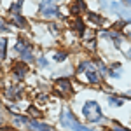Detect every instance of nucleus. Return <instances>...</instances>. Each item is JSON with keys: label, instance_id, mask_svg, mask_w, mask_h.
<instances>
[{"label": "nucleus", "instance_id": "16", "mask_svg": "<svg viewBox=\"0 0 131 131\" xmlns=\"http://www.w3.org/2000/svg\"><path fill=\"white\" fill-rule=\"evenodd\" d=\"M21 4H23V0H19V2H16V4H14V5L10 7V12H12V14H18V12L21 10Z\"/></svg>", "mask_w": 131, "mask_h": 131}, {"label": "nucleus", "instance_id": "22", "mask_svg": "<svg viewBox=\"0 0 131 131\" xmlns=\"http://www.w3.org/2000/svg\"><path fill=\"white\" fill-rule=\"evenodd\" d=\"M126 2V5H131V0H124Z\"/></svg>", "mask_w": 131, "mask_h": 131}, {"label": "nucleus", "instance_id": "23", "mask_svg": "<svg viewBox=\"0 0 131 131\" xmlns=\"http://www.w3.org/2000/svg\"><path fill=\"white\" fill-rule=\"evenodd\" d=\"M129 37H131V33H129Z\"/></svg>", "mask_w": 131, "mask_h": 131}, {"label": "nucleus", "instance_id": "6", "mask_svg": "<svg viewBox=\"0 0 131 131\" xmlns=\"http://www.w3.org/2000/svg\"><path fill=\"white\" fill-rule=\"evenodd\" d=\"M101 7L110 12H119L121 10V5H122V0H100Z\"/></svg>", "mask_w": 131, "mask_h": 131}, {"label": "nucleus", "instance_id": "11", "mask_svg": "<svg viewBox=\"0 0 131 131\" xmlns=\"http://www.w3.org/2000/svg\"><path fill=\"white\" fill-rule=\"evenodd\" d=\"M12 23H14L16 26H21V28L26 26V21H25V18H21V16H14V18H12Z\"/></svg>", "mask_w": 131, "mask_h": 131}, {"label": "nucleus", "instance_id": "13", "mask_svg": "<svg viewBox=\"0 0 131 131\" xmlns=\"http://www.w3.org/2000/svg\"><path fill=\"white\" fill-rule=\"evenodd\" d=\"M108 101H110L112 107H121L122 103H124V101H122V98H115V96H110V98H108Z\"/></svg>", "mask_w": 131, "mask_h": 131}, {"label": "nucleus", "instance_id": "9", "mask_svg": "<svg viewBox=\"0 0 131 131\" xmlns=\"http://www.w3.org/2000/svg\"><path fill=\"white\" fill-rule=\"evenodd\" d=\"M28 72V67H26V63H19V65H16L14 67V73H16V77H25V73Z\"/></svg>", "mask_w": 131, "mask_h": 131}, {"label": "nucleus", "instance_id": "21", "mask_svg": "<svg viewBox=\"0 0 131 131\" xmlns=\"http://www.w3.org/2000/svg\"><path fill=\"white\" fill-rule=\"evenodd\" d=\"M0 131H14V129H10V128H2Z\"/></svg>", "mask_w": 131, "mask_h": 131}, {"label": "nucleus", "instance_id": "18", "mask_svg": "<svg viewBox=\"0 0 131 131\" xmlns=\"http://www.w3.org/2000/svg\"><path fill=\"white\" fill-rule=\"evenodd\" d=\"M39 65H40V67H46V65H47L46 58H40V60H39Z\"/></svg>", "mask_w": 131, "mask_h": 131}, {"label": "nucleus", "instance_id": "2", "mask_svg": "<svg viewBox=\"0 0 131 131\" xmlns=\"http://www.w3.org/2000/svg\"><path fill=\"white\" fill-rule=\"evenodd\" d=\"M82 112H84L86 119L89 122H100L101 121V110H100V105L96 101H88L84 105Z\"/></svg>", "mask_w": 131, "mask_h": 131}, {"label": "nucleus", "instance_id": "17", "mask_svg": "<svg viewBox=\"0 0 131 131\" xmlns=\"http://www.w3.org/2000/svg\"><path fill=\"white\" fill-rule=\"evenodd\" d=\"M65 58H67L65 52H56V54H54V60H56V61H63Z\"/></svg>", "mask_w": 131, "mask_h": 131}, {"label": "nucleus", "instance_id": "7", "mask_svg": "<svg viewBox=\"0 0 131 131\" xmlns=\"http://www.w3.org/2000/svg\"><path fill=\"white\" fill-rule=\"evenodd\" d=\"M56 88H58L61 93H65V94L72 93V84H70L68 79H58V81H56Z\"/></svg>", "mask_w": 131, "mask_h": 131}, {"label": "nucleus", "instance_id": "10", "mask_svg": "<svg viewBox=\"0 0 131 131\" xmlns=\"http://www.w3.org/2000/svg\"><path fill=\"white\" fill-rule=\"evenodd\" d=\"M82 10H86L84 0H75V2H73V5H72V12H73V14H81Z\"/></svg>", "mask_w": 131, "mask_h": 131}, {"label": "nucleus", "instance_id": "12", "mask_svg": "<svg viewBox=\"0 0 131 131\" xmlns=\"http://www.w3.org/2000/svg\"><path fill=\"white\" fill-rule=\"evenodd\" d=\"M5 47H7V40L2 39V40H0V60L5 58Z\"/></svg>", "mask_w": 131, "mask_h": 131}, {"label": "nucleus", "instance_id": "4", "mask_svg": "<svg viewBox=\"0 0 131 131\" xmlns=\"http://www.w3.org/2000/svg\"><path fill=\"white\" fill-rule=\"evenodd\" d=\"M16 51L19 52V58L23 61H33V52H31V47L26 46L23 40H18L16 44Z\"/></svg>", "mask_w": 131, "mask_h": 131}, {"label": "nucleus", "instance_id": "20", "mask_svg": "<svg viewBox=\"0 0 131 131\" xmlns=\"http://www.w3.org/2000/svg\"><path fill=\"white\" fill-rule=\"evenodd\" d=\"M114 131H129V129H126V128H122V126H115Z\"/></svg>", "mask_w": 131, "mask_h": 131}, {"label": "nucleus", "instance_id": "8", "mask_svg": "<svg viewBox=\"0 0 131 131\" xmlns=\"http://www.w3.org/2000/svg\"><path fill=\"white\" fill-rule=\"evenodd\" d=\"M28 126L33 131H52L51 126H46V124H40V122H33V121H28Z\"/></svg>", "mask_w": 131, "mask_h": 131}, {"label": "nucleus", "instance_id": "1", "mask_svg": "<svg viewBox=\"0 0 131 131\" xmlns=\"http://www.w3.org/2000/svg\"><path fill=\"white\" fill-rule=\"evenodd\" d=\"M61 124L65 128H70L73 131H93L89 128H86V126H82L81 122H77V119L73 117V114L70 110H63V114H61Z\"/></svg>", "mask_w": 131, "mask_h": 131}, {"label": "nucleus", "instance_id": "14", "mask_svg": "<svg viewBox=\"0 0 131 131\" xmlns=\"http://www.w3.org/2000/svg\"><path fill=\"white\" fill-rule=\"evenodd\" d=\"M88 18H89L93 23H96V25H101V23H103V21H101V18L98 16V14H94V12H89V14H88Z\"/></svg>", "mask_w": 131, "mask_h": 131}, {"label": "nucleus", "instance_id": "15", "mask_svg": "<svg viewBox=\"0 0 131 131\" xmlns=\"http://www.w3.org/2000/svg\"><path fill=\"white\" fill-rule=\"evenodd\" d=\"M110 75H112V77H121V65H114V67H112Z\"/></svg>", "mask_w": 131, "mask_h": 131}, {"label": "nucleus", "instance_id": "19", "mask_svg": "<svg viewBox=\"0 0 131 131\" xmlns=\"http://www.w3.org/2000/svg\"><path fill=\"white\" fill-rule=\"evenodd\" d=\"M0 31H7V25L5 23H0Z\"/></svg>", "mask_w": 131, "mask_h": 131}, {"label": "nucleus", "instance_id": "3", "mask_svg": "<svg viewBox=\"0 0 131 131\" xmlns=\"http://www.w3.org/2000/svg\"><path fill=\"white\" fill-rule=\"evenodd\" d=\"M79 72H86V79H88L89 84H98L100 82V75H98L96 68L91 65L89 61H84L81 65V68H79Z\"/></svg>", "mask_w": 131, "mask_h": 131}, {"label": "nucleus", "instance_id": "5", "mask_svg": "<svg viewBox=\"0 0 131 131\" xmlns=\"http://www.w3.org/2000/svg\"><path fill=\"white\" fill-rule=\"evenodd\" d=\"M40 14L44 18H56L60 16V10L56 4H40Z\"/></svg>", "mask_w": 131, "mask_h": 131}]
</instances>
